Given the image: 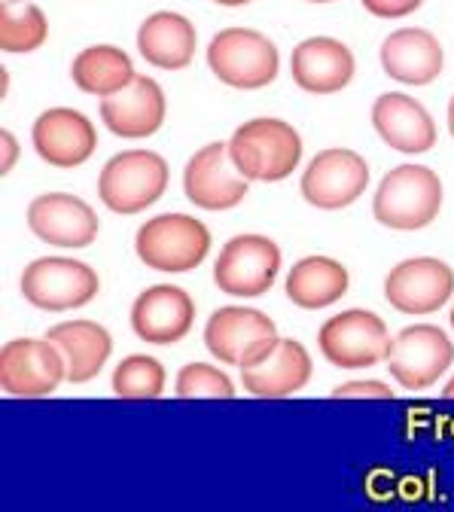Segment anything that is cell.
Masks as SVG:
<instances>
[{
	"instance_id": "1",
	"label": "cell",
	"mask_w": 454,
	"mask_h": 512,
	"mask_svg": "<svg viewBox=\"0 0 454 512\" xmlns=\"http://www.w3.org/2000/svg\"><path fill=\"white\" fill-rule=\"evenodd\" d=\"M229 156L247 180L275 183L290 177L302 159V138L290 122L250 119L229 141Z\"/></svg>"
},
{
	"instance_id": "2",
	"label": "cell",
	"mask_w": 454,
	"mask_h": 512,
	"mask_svg": "<svg viewBox=\"0 0 454 512\" xmlns=\"http://www.w3.org/2000/svg\"><path fill=\"white\" fill-rule=\"evenodd\" d=\"M442 208L439 174L424 165H400L387 174L375 192L372 214L381 226L415 232L430 226Z\"/></svg>"
},
{
	"instance_id": "3",
	"label": "cell",
	"mask_w": 454,
	"mask_h": 512,
	"mask_svg": "<svg viewBox=\"0 0 454 512\" xmlns=\"http://www.w3.org/2000/svg\"><path fill=\"white\" fill-rule=\"evenodd\" d=\"M135 250L147 269L180 275L202 266V260L211 250V232L196 217L162 214L138 229Z\"/></svg>"
},
{
	"instance_id": "4",
	"label": "cell",
	"mask_w": 454,
	"mask_h": 512,
	"mask_svg": "<svg viewBox=\"0 0 454 512\" xmlns=\"http://www.w3.org/2000/svg\"><path fill=\"white\" fill-rule=\"evenodd\" d=\"M168 189V162L153 150H128L113 156L101 177L98 196L116 214H138L156 205Z\"/></svg>"
},
{
	"instance_id": "5",
	"label": "cell",
	"mask_w": 454,
	"mask_h": 512,
	"mask_svg": "<svg viewBox=\"0 0 454 512\" xmlns=\"http://www.w3.org/2000/svg\"><path fill=\"white\" fill-rule=\"evenodd\" d=\"M278 330L275 320L256 308H238L226 305L217 308L205 327V345L208 351L229 366L247 369L263 363L278 348Z\"/></svg>"
},
{
	"instance_id": "6",
	"label": "cell",
	"mask_w": 454,
	"mask_h": 512,
	"mask_svg": "<svg viewBox=\"0 0 454 512\" xmlns=\"http://www.w3.org/2000/svg\"><path fill=\"white\" fill-rule=\"evenodd\" d=\"M208 64L232 89H263L278 77L281 55L266 34L250 28H226L211 40Z\"/></svg>"
},
{
	"instance_id": "7",
	"label": "cell",
	"mask_w": 454,
	"mask_h": 512,
	"mask_svg": "<svg viewBox=\"0 0 454 512\" xmlns=\"http://www.w3.org/2000/svg\"><path fill=\"white\" fill-rule=\"evenodd\" d=\"M320 354L327 363L342 369H369L378 366L391 348V333H387L384 320L372 311H342L330 317L317 333Z\"/></svg>"
},
{
	"instance_id": "8",
	"label": "cell",
	"mask_w": 454,
	"mask_h": 512,
	"mask_svg": "<svg viewBox=\"0 0 454 512\" xmlns=\"http://www.w3.org/2000/svg\"><path fill=\"white\" fill-rule=\"evenodd\" d=\"M281 269V250L266 235H235L223 244L214 281L226 296H263L272 290Z\"/></svg>"
},
{
	"instance_id": "9",
	"label": "cell",
	"mask_w": 454,
	"mask_h": 512,
	"mask_svg": "<svg viewBox=\"0 0 454 512\" xmlns=\"http://www.w3.org/2000/svg\"><path fill=\"white\" fill-rule=\"evenodd\" d=\"M61 381H68V366L49 339H13L0 351V388L10 397H49Z\"/></svg>"
},
{
	"instance_id": "10",
	"label": "cell",
	"mask_w": 454,
	"mask_h": 512,
	"mask_svg": "<svg viewBox=\"0 0 454 512\" xmlns=\"http://www.w3.org/2000/svg\"><path fill=\"white\" fill-rule=\"evenodd\" d=\"M98 275L77 260L64 256H43L34 260L22 275V293L34 308L43 311H71L83 308L98 296Z\"/></svg>"
},
{
	"instance_id": "11",
	"label": "cell",
	"mask_w": 454,
	"mask_h": 512,
	"mask_svg": "<svg viewBox=\"0 0 454 512\" xmlns=\"http://www.w3.org/2000/svg\"><path fill=\"white\" fill-rule=\"evenodd\" d=\"M454 345L448 336L433 324H415L406 327L397 339H391L387 348V372L397 378L406 391H424L439 381V375L451 366Z\"/></svg>"
},
{
	"instance_id": "12",
	"label": "cell",
	"mask_w": 454,
	"mask_h": 512,
	"mask_svg": "<svg viewBox=\"0 0 454 512\" xmlns=\"http://www.w3.org/2000/svg\"><path fill=\"white\" fill-rule=\"evenodd\" d=\"M369 186V165L354 150H323L302 174V196L320 211H339L354 205Z\"/></svg>"
},
{
	"instance_id": "13",
	"label": "cell",
	"mask_w": 454,
	"mask_h": 512,
	"mask_svg": "<svg viewBox=\"0 0 454 512\" xmlns=\"http://www.w3.org/2000/svg\"><path fill=\"white\" fill-rule=\"evenodd\" d=\"M247 177L235 168L229 144H208L186 162L183 189L186 199L205 211H229L244 202Z\"/></svg>"
},
{
	"instance_id": "14",
	"label": "cell",
	"mask_w": 454,
	"mask_h": 512,
	"mask_svg": "<svg viewBox=\"0 0 454 512\" xmlns=\"http://www.w3.org/2000/svg\"><path fill=\"white\" fill-rule=\"evenodd\" d=\"M454 293V272L433 256H418L391 269L384 296L403 314H433Z\"/></svg>"
},
{
	"instance_id": "15",
	"label": "cell",
	"mask_w": 454,
	"mask_h": 512,
	"mask_svg": "<svg viewBox=\"0 0 454 512\" xmlns=\"http://www.w3.org/2000/svg\"><path fill=\"white\" fill-rule=\"evenodd\" d=\"M31 141L37 156L52 168H77L95 153L98 132L80 110L52 107L37 116Z\"/></svg>"
},
{
	"instance_id": "16",
	"label": "cell",
	"mask_w": 454,
	"mask_h": 512,
	"mask_svg": "<svg viewBox=\"0 0 454 512\" xmlns=\"http://www.w3.org/2000/svg\"><path fill=\"white\" fill-rule=\"evenodd\" d=\"M31 232L52 247H89L98 238L95 211L68 192L37 196L28 208Z\"/></svg>"
},
{
	"instance_id": "17",
	"label": "cell",
	"mask_w": 454,
	"mask_h": 512,
	"mask_svg": "<svg viewBox=\"0 0 454 512\" xmlns=\"http://www.w3.org/2000/svg\"><path fill=\"white\" fill-rule=\"evenodd\" d=\"M196 320V302L186 290L171 284H156L144 290L132 305V327L138 339L150 345H174L180 342Z\"/></svg>"
},
{
	"instance_id": "18",
	"label": "cell",
	"mask_w": 454,
	"mask_h": 512,
	"mask_svg": "<svg viewBox=\"0 0 454 512\" xmlns=\"http://www.w3.org/2000/svg\"><path fill=\"white\" fill-rule=\"evenodd\" d=\"M290 74H293V83L311 95H333L351 83L354 55L342 40L311 37L293 49Z\"/></svg>"
},
{
	"instance_id": "19",
	"label": "cell",
	"mask_w": 454,
	"mask_h": 512,
	"mask_svg": "<svg viewBox=\"0 0 454 512\" xmlns=\"http://www.w3.org/2000/svg\"><path fill=\"white\" fill-rule=\"evenodd\" d=\"M101 119L119 138H150L165 122V92L150 77H135L101 101Z\"/></svg>"
},
{
	"instance_id": "20",
	"label": "cell",
	"mask_w": 454,
	"mask_h": 512,
	"mask_svg": "<svg viewBox=\"0 0 454 512\" xmlns=\"http://www.w3.org/2000/svg\"><path fill=\"white\" fill-rule=\"evenodd\" d=\"M372 125L387 147L400 153H427L436 144V125L430 113L403 92H387L372 107Z\"/></svg>"
},
{
	"instance_id": "21",
	"label": "cell",
	"mask_w": 454,
	"mask_h": 512,
	"mask_svg": "<svg viewBox=\"0 0 454 512\" xmlns=\"http://www.w3.org/2000/svg\"><path fill=\"white\" fill-rule=\"evenodd\" d=\"M311 378V354L296 339H281L278 348L256 366L241 369L244 391L263 400H281L299 394Z\"/></svg>"
},
{
	"instance_id": "22",
	"label": "cell",
	"mask_w": 454,
	"mask_h": 512,
	"mask_svg": "<svg viewBox=\"0 0 454 512\" xmlns=\"http://www.w3.org/2000/svg\"><path fill=\"white\" fill-rule=\"evenodd\" d=\"M381 64L387 77H394L406 86H427L442 74L445 55L430 31L403 28L381 43Z\"/></svg>"
},
{
	"instance_id": "23",
	"label": "cell",
	"mask_w": 454,
	"mask_h": 512,
	"mask_svg": "<svg viewBox=\"0 0 454 512\" xmlns=\"http://www.w3.org/2000/svg\"><path fill=\"white\" fill-rule=\"evenodd\" d=\"M46 339L55 342L58 351L64 354L71 384L92 381L113 351L110 333L101 324H95V320H64V324L46 333Z\"/></svg>"
},
{
	"instance_id": "24",
	"label": "cell",
	"mask_w": 454,
	"mask_h": 512,
	"mask_svg": "<svg viewBox=\"0 0 454 512\" xmlns=\"http://www.w3.org/2000/svg\"><path fill=\"white\" fill-rule=\"evenodd\" d=\"M144 61L162 71H180L196 55V25L177 13H156L138 31Z\"/></svg>"
},
{
	"instance_id": "25",
	"label": "cell",
	"mask_w": 454,
	"mask_h": 512,
	"mask_svg": "<svg viewBox=\"0 0 454 512\" xmlns=\"http://www.w3.org/2000/svg\"><path fill=\"white\" fill-rule=\"evenodd\" d=\"M348 293V269L330 256H308L287 275V296L299 308H327Z\"/></svg>"
},
{
	"instance_id": "26",
	"label": "cell",
	"mask_w": 454,
	"mask_h": 512,
	"mask_svg": "<svg viewBox=\"0 0 454 512\" xmlns=\"http://www.w3.org/2000/svg\"><path fill=\"white\" fill-rule=\"evenodd\" d=\"M71 77H74L80 92L107 98V95L122 92L138 74L132 68V58H128L122 49H116V46H89L74 58Z\"/></svg>"
},
{
	"instance_id": "27",
	"label": "cell",
	"mask_w": 454,
	"mask_h": 512,
	"mask_svg": "<svg viewBox=\"0 0 454 512\" xmlns=\"http://www.w3.org/2000/svg\"><path fill=\"white\" fill-rule=\"evenodd\" d=\"M46 16L31 0H4L0 7V49L4 52H34L46 43Z\"/></svg>"
},
{
	"instance_id": "28",
	"label": "cell",
	"mask_w": 454,
	"mask_h": 512,
	"mask_svg": "<svg viewBox=\"0 0 454 512\" xmlns=\"http://www.w3.org/2000/svg\"><path fill=\"white\" fill-rule=\"evenodd\" d=\"M165 391V369L147 354L125 357L113 372V394L119 400H156Z\"/></svg>"
},
{
	"instance_id": "29",
	"label": "cell",
	"mask_w": 454,
	"mask_h": 512,
	"mask_svg": "<svg viewBox=\"0 0 454 512\" xmlns=\"http://www.w3.org/2000/svg\"><path fill=\"white\" fill-rule=\"evenodd\" d=\"M177 397L180 400H232L235 397V384L229 381L226 372L208 363H189L177 375Z\"/></svg>"
},
{
	"instance_id": "30",
	"label": "cell",
	"mask_w": 454,
	"mask_h": 512,
	"mask_svg": "<svg viewBox=\"0 0 454 512\" xmlns=\"http://www.w3.org/2000/svg\"><path fill=\"white\" fill-rule=\"evenodd\" d=\"M336 400H354V397H375V400H394V391L381 381H348L333 391Z\"/></svg>"
},
{
	"instance_id": "31",
	"label": "cell",
	"mask_w": 454,
	"mask_h": 512,
	"mask_svg": "<svg viewBox=\"0 0 454 512\" xmlns=\"http://www.w3.org/2000/svg\"><path fill=\"white\" fill-rule=\"evenodd\" d=\"M424 0H363L366 13L378 16V19H403L409 13H415Z\"/></svg>"
},
{
	"instance_id": "32",
	"label": "cell",
	"mask_w": 454,
	"mask_h": 512,
	"mask_svg": "<svg viewBox=\"0 0 454 512\" xmlns=\"http://www.w3.org/2000/svg\"><path fill=\"white\" fill-rule=\"evenodd\" d=\"M0 144H4V153H7V159H4V165H0V168H4V174H7L13 168V159H16V138L10 132H4V135H0Z\"/></svg>"
},
{
	"instance_id": "33",
	"label": "cell",
	"mask_w": 454,
	"mask_h": 512,
	"mask_svg": "<svg viewBox=\"0 0 454 512\" xmlns=\"http://www.w3.org/2000/svg\"><path fill=\"white\" fill-rule=\"evenodd\" d=\"M214 4H220V7H244V4H250V0H214Z\"/></svg>"
},
{
	"instance_id": "34",
	"label": "cell",
	"mask_w": 454,
	"mask_h": 512,
	"mask_svg": "<svg viewBox=\"0 0 454 512\" xmlns=\"http://www.w3.org/2000/svg\"><path fill=\"white\" fill-rule=\"evenodd\" d=\"M448 128H451V138H454V98L448 104Z\"/></svg>"
},
{
	"instance_id": "35",
	"label": "cell",
	"mask_w": 454,
	"mask_h": 512,
	"mask_svg": "<svg viewBox=\"0 0 454 512\" xmlns=\"http://www.w3.org/2000/svg\"><path fill=\"white\" fill-rule=\"evenodd\" d=\"M445 397H448V400H454V378L445 384Z\"/></svg>"
},
{
	"instance_id": "36",
	"label": "cell",
	"mask_w": 454,
	"mask_h": 512,
	"mask_svg": "<svg viewBox=\"0 0 454 512\" xmlns=\"http://www.w3.org/2000/svg\"><path fill=\"white\" fill-rule=\"evenodd\" d=\"M308 4H333V0H308Z\"/></svg>"
},
{
	"instance_id": "37",
	"label": "cell",
	"mask_w": 454,
	"mask_h": 512,
	"mask_svg": "<svg viewBox=\"0 0 454 512\" xmlns=\"http://www.w3.org/2000/svg\"><path fill=\"white\" fill-rule=\"evenodd\" d=\"M451 327H454V311H451Z\"/></svg>"
}]
</instances>
